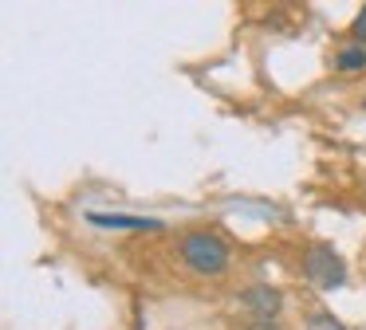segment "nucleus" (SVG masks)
I'll list each match as a JSON object with an SVG mask.
<instances>
[{
	"mask_svg": "<svg viewBox=\"0 0 366 330\" xmlns=\"http://www.w3.org/2000/svg\"><path fill=\"white\" fill-rule=\"evenodd\" d=\"M182 259L193 275H224V267H229V244L217 232L197 228V232L182 236Z\"/></svg>",
	"mask_w": 366,
	"mask_h": 330,
	"instance_id": "1",
	"label": "nucleus"
},
{
	"mask_svg": "<svg viewBox=\"0 0 366 330\" xmlns=\"http://www.w3.org/2000/svg\"><path fill=\"white\" fill-rule=\"evenodd\" d=\"M303 275H307V283H315L319 291H335L347 279V267H342L339 251H335L331 244H311V248L303 251Z\"/></svg>",
	"mask_w": 366,
	"mask_h": 330,
	"instance_id": "2",
	"label": "nucleus"
},
{
	"mask_svg": "<svg viewBox=\"0 0 366 330\" xmlns=\"http://www.w3.org/2000/svg\"><path fill=\"white\" fill-rule=\"evenodd\" d=\"M240 306H244L248 314H256V322H276L280 306H284V295H280L276 287H248L244 295H240Z\"/></svg>",
	"mask_w": 366,
	"mask_h": 330,
	"instance_id": "3",
	"label": "nucleus"
},
{
	"mask_svg": "<svg viewBox=\"0 0 366 330\" xmlns=\"http://www.w3.org/2000/svg\"><path fill=\"white\" fill-rule=\"evenodd\" d=\"M91 224L99 228H130V232H158L162 220H150V216H111V212H91Z\"/></svg>",
	"mask_w": 366,
	"mask_h": 330,
	"instance_id": "4",
	"label": "nucleus"
},
{
	"mask_svg": "<svg viewBox=\"0 0 366 330\" xmlns=\"http://www.w3.org/2000/svg\"><path fill=\"white\" fill-rule=\"evenodd\" d=\"M335 67L339 71H366V47L362 44H347L335 51Z\"/></svg>",
	"mask_w": 366,
	"mask_h": 330,
	"instance_id": "5",
	"label": "nucleus"
},
{
	"mask_svg": "<svg viewBox=\"0 0 366 330\" xmlns=\"http://www.w3.org/2000/svg\"><path fill=\"white\" fill-rule=\"evenodd\" d=\"M307 330H347V326H342V322L335 319V314L319 311V314H311V319H307Z\"/></svg>",
	"mask_w": 366,
	"mask_h": 330,
	"instance_id": "6",
	"label": "nucleus"
},
{
	"mask_svg": "<svg viewBox=\"0 0 366 330\" xmlns=\"http://www.w3.org/2000/svg\"><path fill=\"white\" fill-rule=\"evenodd\" d=\"M350 31H355V39H358V44L366 47V8H362V12H358V20L350 24Z\"/></svg>",
	"mask_w": 366,
	"mask_h": 330,
	"instance_id": "7",
	"label": "nucleus"
},
{
	"mask_svg": "<svg viewBox=\"0 0 366 330\" xmlns=\"http://www.w3.org/2000/svg\"><path fill=\"white\" fill-rule=\"evenodd\" d=\"M248 330H280V326H276V322H252Z\"/></svg>",
	"mask_w": 366,
	"mask_h": 330,
	"instance_id": "8",
	"label": "nucleus"
}]
</instances>
